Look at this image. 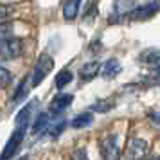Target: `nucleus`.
I'll use <instances>...</instances> for the list:
<instances>
[{"label": "nucleus", "instance_id": "nucleus-1", "mask_svg": "<svg viewBox=\"0 0 160 160\" xmlns=\"http://www.w3.org/2000/svg\"><path fill=\"white\" fill-rule=\"evenodd\" d=\"M23 54V42L20 38H0V61H13Z\"/></svg>", "mask_w": 160, "mask_h": 160}, {"label": "nucleus", "instance_id": "nucleus-2", "mask_svg": "<svg viewBox=\"0 0 160 160\" xmlns=\"http://www.w3.org/2000/svg\"><path fill=\"white\" fill-rule=\"evenodd\" d=\"M52 68H54V59H52L49 54H42V56L36 59V63H34L32 76H31V85H32V87H38V85L47 78V74L51 72Z\"/></svg>", "mask_w": 160, "mask_h": 160}, {"label": "nucleus", "instance_id": "nucleus-3", "mask_svg": "<svg viewBox=\"0 0 160 160\" xmlns=\"http://www.w3.org/2000/svg\"><path fill=\"white\" fill-rule=\"evenodd\" d=\"M25 131H27V128L16 126L15 131H13V135L9 137V140H8V144H6V148H4L2 155H0V160H11L16 153H18L20 146H22V140H23V137H25Z\"/></svg>", "mask_w": 160, "mask_h": 160}, {"label": "nucleus", "instance_id": "nucleus-4", "mask_svg": "<svg viewBox=\"0 0 160 160\" xmlns=\"http://www.w3.org/2000/svg\"><path fill=\"white\" fill-rule=\"evenodd\" d=\"M101 158L102 160H121V149L115 135H108L101 140Z\"/></svg>", "mask_w": 160, "mask_h": 160}, {"label": "nucleus", "instance_id": "nucleus-5", "mask_svg": "<svg viewBox=\"0 0 160 160\" xmlns=\"http://www.w3.org/2000/svg\"><path fill=\"white\" fill-rule=\"evenodd\" d=\"M148 153H149V144L144 138H133V140H130V144L126 148L128 160H146Z\"/></svg>", "mask_w": 160, "mask_h": 160}, {"label": "nucleus", "instance_id": "nucleus-6", "mask_svg": "<svg viewBox=\"0 0 160 160\" xmlns=\"http://www.w3.org/2000/svg\"><path fill=\"white\" fill-rule=\"evenodd\" d=\"M157 11H158V4L157 2H148V4H142V6H137V8H133L128 13L130 16V20H148V18H151V16L157 15Z\"/></svg>", "mask_w": 160, "mask_h": 160}, {"label": "nucleus", "instance_id": "nucleus-7", "mask_svg": "<svg viewBox=\"0 0 160 160\" xmlns=\"http://www.w3.org/2000/svg\"><path fill=\"white\" fill-rule=\"evenodd\" d=\"M74 101V95L72 94H58L54 99L51 101V112L52 113H61V112H65Z\"/></svg>", "mask_w": 160, "mask_h": 160}, {"label": "nucleus", "instance_id": "nucleus-8", "mask_svg": "<svg viewBox=\"0 0 160 160\" xmlns=\"http://www.w3.org/2000/svg\"><path fill=\"white\" fill-rule=\"evenodd\" d=\"M121 61L115 58H110L104 65H101V76L104 78V79H113L117 74L121 72Z\"/></svg>", "mask_w": 160, "mask_h": 160}, {"label": "nucleus", "instance_id": "nucleus-9", "mask_svg": "<svg viewBox=\"0 0 160 160\" xmlns=\"http://www.w3.org/2000/svg\"><path fill=\"white\" fill-rule=\"evenodd\" d=\"M99 72H101V63L94 59V61H88V63H85V65L79 68V78L83 81H90V79H94Z\"/></svg>", "mask_w": 160, "mask_h": 160}, {"label": "nucleus", "instance_id": "nucleus-10", "mask_svg": "<svg viewBox=\"0 0 160 160\" xmlns=\"http://www.w3.org/2000/svg\"><path fill=\"white\" fill-rule=\"evenodd\" d=\"M140 63H144V65H149L153 68H158L160 67V51L157 49H146V51L140 52Z\"/></svg>", "mask_w": 160, "mask_h": 160}, {"label": "nucleus", "instance_id": "nucleus-11", "mask_svg": "<svg viewBox=\"0 0 160 160\" xmlns=\"http://www.w3.org/2000/svg\"><path fill=\"white\" fill-rule=\"evenodd\" d=\"M81 8V0H65L63 4V18L65 20H74Z\"/></svg>", "mask_w": 160, "mask_h": 160}, {"label": "nucleus", "instance_id": "nucleus-12", "mask_svg": "<svg viewBox=\"0 0 160 160\" xmlns=\"http://www.w3.org/2000/svg\"><path fill=\"white\" fill-rule=\"evenodd\" d=\"M92 121H94V115L90 113V112H85V113H79V115H76L70 121V126L72 128H76V130H81V128H87V126H90L92 124Z\"/></svg>", "mask_w": 160, "mask_h": 160}, {"label": "nucleus", "instance_id": "nucleus-13", "mask_svg": "<svg viewBox=\"0 0 160 160\" xmlns=\"http://www.w3.org/2000/svg\"><path fill=\"white\" fill-rule=\"evenodd\" d=\"M31 113H32V104L23 106V108L18 112V115H16L15 124L16 126H22V128H27V126H29V121H31Z\"/></svg>", "mask_w": 160, "mask_h": 160}, {"label": "nucleus", "instance_id": "nucleus-14", "mask_svg": "<svg viewBox=\"0 0 160 160\" xmlns=\"http://www.w3.org/2000/svg\"><path fill=\"white\" fill-rule=\"evenodd\" d=\"M47 126H49V115H47L45 112L38 113L36 119H34V122H32V135H38V133L45 131Z\"/></svg>", "mask_w": 160, "mask_h": 160}, {"label": "nucleus", "instance_id": "nucleus-15", "mask_svg": "<svg viewBox=\"0 0 160 160\" xmlns=\"http://www.w3.org/2000/svg\"><path fill=\"white\" fill-rule=\"evenodd\" d=\"M72 79H74V74L70 72V70H67V68H65V70H61L59 74H56L54 85H56V88H59V90H61V88H65Z\"/></svg>", "mask_w": 160, "mask_h": 160}, {"label": "nucleus", "instance_id": "nucleus-16", "mask_svg": "<svg viewBox=\"0 0 160 160\" xmlns=\"http://www.w3.org/2000/svg\"><path fill=\"white\" fill-rule=\"evenodd\" d=\"M11 81H13V76L9 72L8 68H4V67H0V88H6L11 85Z\"/></svg>", "mask_w": 160, "mask_h": 160}, {"label": "nucleus", "instance_id": "nucleus-17", "mask_svg": "<svg viewBox=\"0 0 160 160\" xmlns=\"http://www.w3.org/2000/svg\"><path fill=\"white\" fill-rule=\"evenodd\" d=\"M65 124H67L65 119H58V121H56V122L49 128V131H51V137H58L59 133L65 130Z\"/></svg>", "mask_w": 160, "mask_h": 160}, {"label": "nucleus", "instance_id": "nucleus-18", "mask_svg": "<svg viewBox=\"0 0 160 160\" xmlns=\"http://www.w3.org/2000/svg\"><path fill=\"white\" fill-rule=\"evenodd\" d=\"M27 79H22V83L18 85V88H16V94L15 97H13V101H20V99H23L25 95H27Z\"/></svg>", "mask_w": 160, "mask_h": 160}, {"label": "nucleus", "instance_id": "nucleus-19", "mask_svg": "<svg viewBox=\"0 0 160 160\" xmlns=\"http://www.w3.org/2000/svg\"><path fill=\"white\" fill-rule=\"evenodd\" d=\"M146 83L148 85H155V87H160V67L158 68H155L148 78H146Z\"/></svg>", "mask_w": 160, "mask_h": 160}, {"label": "nucleus", "instance_id": "nucleus-20", "mask_svg": "<svg viewBox=\"0 0 160 160\" xmlns=\"http://www.w3.org/2000/svg\"><path fill=\"white\" fill-rule=\"evenodd\" d=\"M70 160H88V157H87V149H83V148L76 149V151L72 153Z\"/></svg>", "mask_w": 160, "mask_h": 160}, {"label": "nucleus", "instance_id": "nucleus-21", "mask_svg": "<svg viewBox=\"0 0 160 160\" xmlns=\"http://www.w3.org/2000/svg\"><path fill=\"white\" fill-rule=\"evenodd\" d=\"M11 13H13V9L9 8V6H6V4H0V20H6Z\"/></svg>", "mask_w": 160, "mask_h": 160}, {"label": "nucleus", "instance_id": "nucleus-22", "mask_svg": "<svg viewBox=\"0 0 160 160\" xmlns=\"http://www.w3.org/2000/svg\"><path fill=\"white\" fill-rule=\"evenodd\" d=\"M9 29H11V25H8V23H0V38L9 36Z\"/></svg>", "mask_w": 160, "mask_h": 160}, {"label": "nucleus", "instance_id": "nucleus-23", "mask_svg": "<svg viewBox=\"0 0 160 160\" xmlns=\"http://www.w3.org/2000/svg\"><path fill=\"white\" fill-rule=\"evenodd\" d=\"M149 119H151L155 124L160 126V112H151V113H149Z\"/></svg>", "mask_w": 160, "mask_h": 160}, {"label": "nucleus", "instance_id": "nucleus-24", "mask_svg": "<svg viewBox=\"0 0 160 160\" xmlns=\"http://www.w3.org/2000/svg\"><path fill=\"white\" fill-rule=\"evenodd\" d=\"M148 160H160V157H151V158H148Z\"/></svg>", "mask_w": 160, "mask_h": 160}]
</instances>
